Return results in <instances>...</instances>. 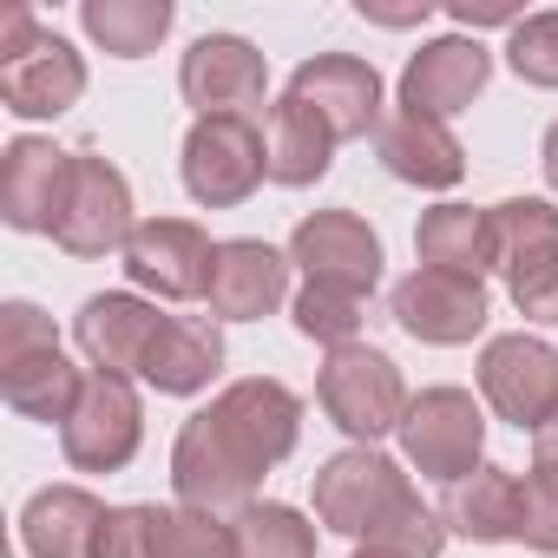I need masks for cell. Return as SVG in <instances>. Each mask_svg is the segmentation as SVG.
Returning a JSON list of instances; mask_svg holds the SVG:
<instances>
[{
  "label": "cell",
  "instance_id": "e0dca14e",
  "mask_svg": "<svg viewBox=\"0 0 558 558\" xmlns=\"http://www.w3.org/2000/svg\"><path fill=\"white\" fill-rule=\"evenodd\" d=\"M66 184H73V151H60L53 138H14L0 151V217L14 230H47L53 236Z\"/></svg>",
  "mask_w": 558,
  "mask_h": 558
},
{
  "label": "cell",
  "instance_id": "d590c367",
  "mask_svg": "<svg viewBox=\"0 0 558 558\" xmlns=\"http://www.w3.org/2000/svg\"><path fill=\"white\" fill-rule=\"evenodd\" d=\"M460 27H519L525 14H519V0H453L447 8Z\"/></svg>",
  "mask_w": 558,
  "mask_h": 558
},
{
  "label": "cell",
  "instance_id": "4fadbf2b",
  "mask_svg": "<svg viewBox=\"0 0 558 558\" xmlns=\"http://www.w3.org/2000/svg\"><path fill=\"white\" fill-rule=\"evenodd\" d=\"M395 323L414 342L460 349L486 329V283L480 276H453V269H414L395 283Z\"/></svg>",
  "mask_w": 558,
  "mask_h": 558
},
{
  "label": "cell",
  "instance_id": "74e56055",
  "mask_svg": "<svg viewBox=\"0 0 558 558\" xmlns=\"http://www.w3.org/2000/svg\"><path fill=\"white\" fill-rule=\"evenodd\" d=\"M532 460H551V466H558V414L532 434Z\"/></svg>",
  "mask_w": 558,
  "mask_h": 558
},
{
  "label": "cell",
  "instance_id": "2e32d148",
  "mask_svg": "<svg viewBox=\"0 0 558 558\" xmlns=\"http://www.w3.org/2000/svg\"><path fill=\"white\" fill-rule=\"evenodd\" d=\"M290 93L303 106H316L336 138L381 132V73L368 60H355V53H316V60H303L296 80H290Z\"/></svg>",
  "mask_w": 558,
  "mask_h": 558
},
{
  "label": "cell",
  "instance_id": "5b68a950",
  "mask_svg": "<svg viewBox=\"0 0 558 558\" xmlns=\"http://www.w3.org/2000/svg\"><path fill=\"white\" fill-rule=\"evenodd\" d=\"M408 499H414L408 473L375 447H349V453L323 460V473H316V519L342 538H375Z\"/></svg>",
  "mask_w": 558,
  "mask_h": 558
},
{
  "label": "cell",
  "instance_id": "d4e9b609",
  "mask_svg": "<svg viewBox=\"0 0 558 558\" xmlns=\"http://www.w3.org/2000/svg\"><path fill=\"white\" fill-rule=\"evenodd\" d=\"M421 269H453V276H486L493 269V223L473 204H434L414 230Z\"/></svg>",
  "mask_w": 558,
  "mask_h": 558
},
{
  "label": "cell",
  "instance_id": "ab89813d",
  "mask_svg": "<svg viewBox=\"0 0 558 558\" xmlns=\"http://www.w3.org/2000/svg\"><path fill=\"white\" fill-rule=\"evenodd\" d=\"M355 558H395V551H381V545H362V551H355Z\"/></svg>",
  "mask_w": 558,
  "mask_h": 558
},
{
  "label": "cell",
  "instance_id": "9c48e42d",
  "mask_svg": "<svg viewBox=\"0 0 558 558\" xmlns=\"http://www.w3.org/2000/svg\"><path fill=\"white\" fill-rule=\"evenodd\" d=\"M480 388L493 401L499 421H512L519 434H538L558 414V349L545 336H493L480 349Z\"/></svg>",
  "mask_w": 558,
  "mask_h": 558
},
{
  "label": "cell",
  "instance_id": "277c9868",
  "mask_svg": "<svg viewBox=\"0 0 558 558\" xmlns=\"http://www.w3.org/2000/svg\"><path fill=\"white\" fill-rule=\"evenodd\" d=\"M401 453H408V466L421 480L460 486L466 473H480V453H486V414H480V401L466 388H427L401 414Z\"/></svg>",
  "mask_w": 558,
  "mask_h": 558
},
{
  "label": "cell",
  "instance_id": "cb8c5ba5",
  "mask_svg": "<svg viewBox=\"0 0 558 558\" xmlns=\"http://www.w3.org/2000/svg\"><path fill=\"white\" fill-rule=\"evenodd\" d=\"M440 519H447L460 538H473V545H519V473H506V466L466 473V480L447 493Z\"/></svg>",
  "mask_w": 558,
  "mask_h": 558
},
{
  "label": "cell",
  "instance_id": "d6986e66",
  "mask_svg": "<svg viewBox=\"0 0 558 558\" xmlns=\"http://www.w3.org/2000/svg\"><path fill=\"white\" fill-rule=\"evenodd\" d=\"M486 80H493V53L480 40H427L401 73V106L427 119H453L486 93Z\"/></svg>",
  "mask_w": 558,
  "mask_h": 558
},
{
  "label": "cell",
  "instance_id": "f35d334b",
  "mask_svg": "<svg viewBox=\"0 0 558 558\" xmlns=\"http://www.w3.org/2000/svg\"><path fill=\"white\" fill-rule=\"evenodd\" d=\"M545 184H551V191H558V125H551V132H545Z\"/></svg>",
  "mask_w": 558,
  "mask_h": 558
},
{
  "label": "cell",
  "instance_id": "f546056e",
  "mask_svg": "<svg viewBox=\"0 0 558 558\" xmlns=\"http://www.w3.org/2000/svg\"><path fill=\"white\" fill-rule=\"evenodd\" d=\"M296 329L323 349H349L362 336V296H342V290H323V283H303L296 296Z\"/></svg>",
  "mask_w": 558,
  "mask_h": 558
},
{
  "label": "cell",
  "instance_id": "8992f818",
  "mask_svg": "<svg viewBox=\"0 0 558 558\" xmlns=\"http://www.w3.org/2000/svg\"><path fill=\"white\" fill-rule=\"evenodd\" d=\"M138 230L132 217V184L112 158L99 151H73V184H66V204H60V223H53V243L80 263H99L112 250H125Z\"/></svg>",
  "mask_w": 558,
  "mask_h": 558
},
{
  "label": "cell",
  "instance_id": "836d02e7",
  "mask_svg": "<svg viewBox=\"0 0 558 558\" xmlns=\"http://www.w3.org/2000/svg\"><path fill=\"white\" fill-rule=\"evenodd\" d=\"M506 290H512V310L532 316V323H558V250L545 263H525L519 276H506Z\"/></svg>",
  "mask_w": 558,
  "mask_h": 558
},
{
  "label": "cell",
  "instance_id": "603a6c76",
  "mask_svg": "<svg viewBox=\"0 0 558 558\" xmlns=\"http://www.w3.org/2000/svg\"><path fill=\"white\" fill-rule=\"evenodd\" d=\"M336 132H329V119L316 112V106H303L296 93H283L269 106V178L276 184H290V191H303V184H316L323 171H329V158H336Z\"/></svg>",
  "mask_w": 558,
  "mask_h": 558
},
{
  "label": "cell",
  "instance_id": "4dcf8cb0",
  "mask_svg": "<svg viewBox=\"0 0 558 558\" xmlns=\"http://www.w3.org/2000/svg\"><path fill=\"white\" fill-rule=\"evenodd\" d=\"M519 545L558 558V466L532 460L519 480Z\"/></svg>",
  "mask_w": 558,
  "mask_h": 558
},
{
  "label": "cell",
  "instance_id": "5bb4252c",
  "mask_svg": "<svg viewBox=\"0 0 558 558\" xmlns=\"http://www.w3.org/2000/svg\"><path fill=\"white\" fill-rule=\"evenodd\" d=\"M73 336H80V349H86L93 368H106V375H145V362H151V349L165 336V316L145 296H132V290H106V296L80 303Z\"/></svg>",
  "mask_w": 558,
  "mask_h": 558
},
{
  "label": "cell",
  "instance_id": "83f0119b",
  "mask_svg": "<svg viewBox=\"0 0 558 558\" xmlns=\"http://www.w3.org/2000/svg\"><path fill=\"white\" fill-rule=\"evenodd\" d=\"M151 558H243L236 519H217L204 506H151Z\"/></svg>",
  "mask_w": 558,
  "mask_h": 558
},
{
  "label": "cell",
  "instance_id": "ffe728a7",
  "mask_svg": "<svg viewBox=\"0 0 558 558\" xmlns=\"http://www.w3.org/2000/svg\"><path fill=\"white\" fill-rule=\"evenodd\" d=\"M375 151H381L388 178L421 184V191H453V184L466 178V151H460V138L447 132V119H427V112H408V106L381 119Z\"/></svg>",
  "mask_w": 558,
  "mask_h": 558
},
{
  "label": "cell",
  "instance_id": "7c38bea8",
  "mask_svg": "<svg viewBox=\"0 0 558 558\" xmlns=\"http://www.w3.org/2000/svg\"><path fill=\"white\" fill-rule=\"evenodd\" d=\"M210 256L217 243L191 217H145L125 243V276L165 303H191L210 290Z\"/></svg>",
  "mask_w": 558,
  "mask_h": 558
},
{
  "label": "cell",
  "instance_id": "44dd1931",
  "mask_svg": "<svg viewBox=\"0 0 558 558\" xmlns=\"http://www.w3.org/2000/svg\"><path fill=\"white\" fill-rule=\"evenodd\" d=\"M106 519H112V506L93 499L86 486H47L21 512V545L34 558H99Z\"/></svg>",
  "mask_w": 558,
  "mask_h": 558
},
{
  "label": "cell",
  "instance_id": "8d00e7d4",
  "mask_svg": "<svg viewBox=\"0 0 558 558\" xmlns=\"http://www.w3.org/2000/svg\"><path fill=\"white\" fill-rule=\"evenodd\" d=\"M434 8L421 0V8H375V0H362V21H375V27H414V21H427Z\"/></svg>",
  "mask_w": 558,
  "mask_h": 558
},
{
  "label": "cell",
  "instance_id": "30bf717a",
  "mask_svg": "<svg viewBox=\"0 0 558 558\" xmlns=\"http://www.w3.org/2000/svg\"><path fill=\"white\" fill-rule=\"evenodd\" d=\"M178 93L197 106V119H250L269 93V60L236 34H204L178 66Z\"/></svg>",
  "mask_w": 558,
  "mask_h": 558
},
{
  "label": "cell",
  "instance_id": "8fae6325",
  "mask_svg": "<svg viewBox=\"0 0 558 558\" xmlns=\"http://www.w3.org/2000/svg\"><path fill=\"white\" fill-rule=\"evenodd\" d=\"M290 263L323 290H342V296H362L381 283V236L355 217V210H316L290 230Z\"/></svg>",
  "mask_w": 558,
  "mask_h": 558
},
{
  "label": "cell",
  "instance_id": "9a60e30c",
  "mask_svg": "<svg viewBox=\"0 0 558 558\" xmlns=\"http://www.w3.org/2000/svg\"><path fill=\"white\" fill-rule=\"evenodd\" d=\"M210 316L217 323H256L290 296V256L256 236H230L210 256Z\"/></svg>",
  "mask_w": 558,
  "mask_h": 558
},
{
  "label": "cell",
  "instance_id": "e575fe53",
  "mask_svg": "<svg viewBox=\"0 0 558 558\" xmlns=\"http://www.w3.org/2000/svg\"><path fill=\"white\" fill-rule=\"evenodd\" d=\"M99 558H151V506H112Z\"/></svg>",
  "mask_w": 558,
  "mask_h": 558
},
{
  "label": "cell",
  "instance_id": "ac0fdd59",
  "mask_svg": "<svg viewBox=\"0 0 558 558\" xmlns=\"http://www.w3.org/2000/svg\"><path fill=\"white\" fill-rule=\"evenodd\" d=\"M80 93H86V60L60 34H40L27 53L0 60V106L14 119H60L80 106Z\"/></svg>",
  "mask_w": 558,
  "mask_h": 558
},
{
  "label": "cell",
  "instance_id": "52a82bcc",
  "mask_svg": "<svg viewBox=\"0 0 558 558\" xmlns=\"http://www.w3.org/2000/svg\"><path fill=\"white\" fill-rule=\"evenodd\" d=\"M263 178H269V138L256 132V119H197L191 125V138H184V191L204 210L243 204Z\"/></svg>",
  "mask_w": 558,
  "mask_h": 558
},
{
  "label": "cell",
  "instance_id": "1f68e13d",
  "mask_svg": "<svg viewBox=\"0 0 558 558\" xmlns=\"http://www.w3.org/2000/svg\"><path fill=\"white\" fill-rule=\"evenodd\" d=\"M506 60H512V73H519L525 86L558 93V8L525 14V21L512 27V40H506Z\"/></svg>",
  "mask_w": 558,
  "mask_h": 558
},
{
  "label": "cell",
  "instance_id": "f1b7e54d",
  "mask_svg": "<svg viewBox=\"0 0 558 558\" xmlns=\"http://www.w3.org/2000/svg\"><path fill=\"white\" fill-rule=\"evenodd\" d=\"M236 551L243 558H316V525L283 499H256L236 512Z\"/></svg>",
  "mask_w": 558,
  "mask_h": 558
},
{
  "label": "cell",
  "instance_id": "ba28073f",
  "mask_svg": "<svg viewBox=\"0 0 558 558\" xmlns=\"http://www.w3.org/2000/svg\"><path fill=\"white\" fill-rule=\"evenodd\" d=\"M145 440V408H138V388L132 375H106L93 368L86 388H80V408L66 414L60 427V447L80 473H119Z\"/></svg>",
  "mask_w": 558,
  "mask_h": 558
},
{
  "label": "cell",
  "instance_id": "484cf974",
  "mask_svg": "<svg viewBox=\"0 0 558 558\" xmlns=\"http://www.w3.org/2000/svg\"><path fill=\"white\" fill-rule=\"evenodd\" d=\"M178 8L171 0H86L80 27L93 34V47H106L112 60H145L158 53V40L171 34Z\"/></svg>",
  "mask_w": 558,
  "mask_h": 558
},
{
  "label": "cell",
  "instance_id": "4316f807",
  "mask_svg": "<svg viewBox=\"0 0 558 558\" xmlns=\"http://www.w3.org/2000/svg\"><path fill=\"white\" fill-rule=\"evenodd\" d=\"M486 223H493V269H506V276H519L525 263H545L558 250V210L545 197H506L486 210Z\"/></svg>",
  "mask_w": 558,
  "mask_h": 558
},
{
  "label": "cell",
  "instance_id": "d6a6232c",
  "mask_svg": "<svg viewBox=\"0 0 558 558\" xmlns=\"http://www.w3.org/2000/svg\"><path fill=\"white\" fill-rule=\"evenodd\" d=\"M368 545H381V551H395V558H440V551H447V519H440L434 506H421V493H414Z\"/></svg>",
  "mask_w": 558,
  "mask_h": 558
},
{
  "label": "cell",
  "instance_id": "7402d4cb",
  "mask_svg": "<svg viewBox=\"0 0 558 558\" xmlns=\"http://www.w3.org/2000/svg\"><path fill=\"white\" fill-rule=\"evenodd\" d=\"M223 368V329L217 316H165V336L145 362V388L158 395H204Z\"/></svg>",
  "mask_w": 558,
  "mask_h": 558
},
{
  "label": "cell",
  "instance_id": "3957f363",
  "mask_svg": "<svg viewBox=\"0 0 558 558\" xmlns=\"http://www.w3.org/2000/svg\"><path fill=\"white\" fill-rule=\"evenodd\" d=\"M316 395H323V414L355 440V447H375L381 434H401V414H408V381L401 368L368 349V342H349V349H329L323 375H316Z\"/></svg>",
  "mask_w": 558,
  "mask_h": 558
},
{
  "label": "cell",
  "instance_id": "6da1fadb",
  "mask_svg": "<svg viewBox=\"0 0 558 558\" xmlns=\"http://www.w3.org/2000/svg\"><path fill=\"white\" fill-rule=\"evenodd\" d=\"M296 434H303V401L283 381H269V375L230 381L210 408H197L178 427L171 486L184 506H204V512L236 506L243 512V506H256L263 473L296 453Z\"/></svg>",
  "mask_w": 558,
  "mask_h": 558
},
{
  "label": "cell",
  "instance_id": "7a4b0ae2",
  "mask_svg": "<svg viewBox=\"0 0 558 558\" xmlns=\"http://www.w3.org/2000/svg\"><path fill=\"white\" fill-rule=\"evenodd\" d=\"M80 388H86V375L66 362L53 316H40L34 303L0 310V395H8L14 414L66 427V414L80 408Z\"/></svg>",
  "mask_w": 558,
  "mask_h": 558
}]
</instances>
